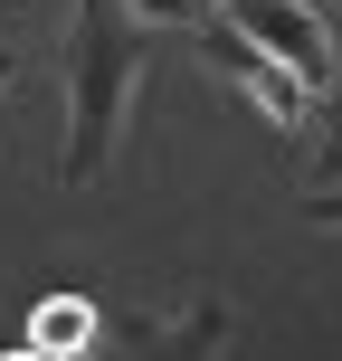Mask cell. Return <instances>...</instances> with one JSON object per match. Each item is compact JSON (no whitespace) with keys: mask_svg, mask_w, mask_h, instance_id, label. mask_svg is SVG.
Instances as JSON below:
<instances>
[{"mask_svg":"<svg viewBox=\"0 0 342 361\" xmlns=\"http://www.w3.org/2000/svg\"><path fill=\"white\" fill-rule=\"evenodd\" d=\"M152 29L133 19V0H76V29H67V190L105 180L114 143H124V114H133V76H143Z\"/></svg>","mask_w":342,"mask_h":361,"instance_id":"6da1fadb","label":"cell"},{"mask_svg":"<svg viewBox=\"0 0 342 361\" xmlns=\"http://www.w3.org/2000/svg\"><path fill=\"white\" fill-rule=\"evenodd\" d=\"M305 10H324V0H305Z\"/></svg>","mask_w":342,"mask_h":361,"instance_id":"8fae6325","label":"cell"},{"mask_svg":"<svg viewBox=\"0 0 342 361\" xmlns=\"http://www.w3.org/2000/svg\"><path fill=\"white\" fill-rule=\"evenodd\" d=\"M333 29V105H324V190L342 180V0H324V10H314Z\"/></svg>","mask_w":342,"mask_h":361,"instance_id":"8992f818","label":"cell"},{"mask_svg":"<svg viewBox=\"0 0 342 361\" xmlns=\"http://www.w3.org/2000/svg\"><path fill=\"white\" fill-rule=\"evenodd\" d=\"M133 19H143V29H209L219 0H133Z\"/></svg>","mask_w":342,"mask_h":361,"instance_id":"52a82bcc","label":"cell"},{"mask_svg":"<svg viewBox=\"0 0 342 361\" xmlns=\"http://www.w3.org/2000/svg\"><path fill=\"white\" fill-rule=\"evenodd\" d=\"M0 76H10V57H0Z\"/></svg>","mask_w":342,"mask_h":361,"instance_id":"30bf717a","label":"cell"},{"mask_svg":"<svg viewBox=\"0 0 342 361\" xmlns=\"http://www.w3.org/2000/svg\"><path fill=\"white\" fill-rule=\"evenodd\" d=\"M219 19H228L238 38H257L267 57H286L314 95H333V29L305 10V0H219Z\"/></svg>","mask_w":342,"mask_h":361,"instance_id":"7a4b0ae2","label":"cell"},{"mask_svg":"<svg viewBox=\"0 0 342 361\" xmlns=\"http://www.w3.org/2000/svg\"><path fill=\"white\" fill-rule=\"evenodd\" d=\"M305 209H314V228H342V180H333V190H314Z\"/></svg>","mask_w":342,"mask_h":361,"instance_id":"ba28073f","label":"cell"},{"mask_svg":"<svg viewBox=\"0 0 342 361\" xmlns=\"http://www.w3.org/2000/svg\"><path fill=\"white\" fill-rule=\"evenodd\" d=\"M0 361H48V352H38V343H19V352H0Z\"/></svg>","mask_w":342,"mask_h":361,"instance_id":"9c48e42d","label":"cell"},{"mask_svg":"<svg viewBox=\"0 0 342 361\" xmlns=\"http://www.w3.org/2000/svg\"><path fill=\"white\" fill-rule=\"evenodd\" d=\"M228 352V305H209L200 295L190 314H171V324H143L124 343V361H219Z\"/></svg>","mask_w":342,"mask_h":361,"instance_id":"277c9868","label":"cell"},{"mask_svg":"<svg viewBox=\"0 0 342 361\" xmlns=\"http://www.w3.org/2000/svg\"><path fill=\"white\" fill-rule=\"evenodd\" d=\"M29 343L48 352V361H86V343H95V305H86V295H38Z\"/></svg>","mask_w":342,"mask_h":361,"instance_id":"5b68a950","label":"cell"},{"mask_svg":"<svg viewBox=\"0 0 342 361\" xmlns=\"http://www.w3.org/2000/svg\"><path fill=\"white\" fill-rule=\"evenodd\" d=\"M209 57H219V76H228V86L248 95V105L267 114L276 133H295V124H305V114H314V86H305V76L286 67V57H267V48H257V38H238L228 19H219V29H209Z\"/></svg>","mask_w":342,"mask_h":361,"instance_id":"3957f363","label":"cell"}]
</instances>
